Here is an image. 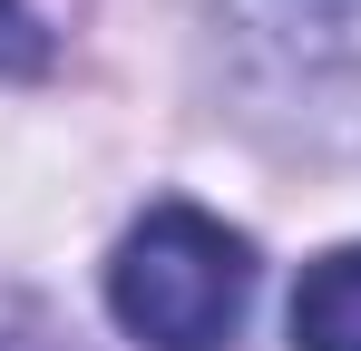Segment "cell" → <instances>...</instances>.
Masks as SVG:
<instances>
[{"instance_id": "cell-1", "label": "cell", "mask_w": 361, "mask_h": 351, "mask_svg": "<svg viewBox=\"0 0 361 351\" xmlns=\"http://www.w3.org/2000/svg\"><path fill=\"white\" fill-rule=\"evenodd\" d=\"M254 302V244L205 205H147L108 254V312L147 351H225Z\"/></svg>"}, {"instance_id": "cell-2", "label": "cell", "mask_w": 361, "mask_h": 351, "mask_svg": "<svg viewBox=\"0 0 361 351\" xmlns=\"http://www.w3.org/2000/svg\"><path fill=\"white\" fill-rule=\"evenodd\" d=\"M225 68L254 117L293 137H361V0H225Z\"/></svg>"}, {"instance_id": "cell-3", "label": "cell", "mask_w": 361, "mask_h": 351, "mask_svg": "<svg viewBox=\"0 0 361 351\" xmlns=\"http://www.w3.org/2000/svg\"><path fill=\"white\" fill-rule=\"evenodd\" d=\"M293 351H361V244L312 254L293 283Z\"/></svg>"}, {"instance_id": "cell-4", "label": "cell", "mask_w": 361, "mask_h": 351, "mask_svg": "<svg viewBox=\"0 0 361 351\" xmlns=\"http://www.w3.org/2000/svg\"><path fill=\"white\" fill-rule=\"evenodd\" d=\"M30 68H49V30L20 0H0V78H30Z\"/></svg>"}, {"instance_id": "cell-5", "label": "cell", "mask_w": 361, "mask_h": 351, "mask_svg": "<svg viewBox=\"0 0 361 351\" xmlns=\"http://www.w3.org/2000/svg\"><path fill=\"white\" fill-rule=\"evenodd\" d=\"M0 351H59V342H30V332H0Z\"/></svg>"}]
</instances>
